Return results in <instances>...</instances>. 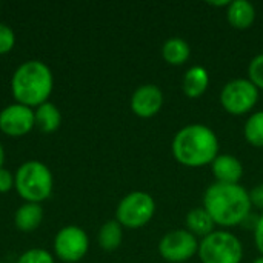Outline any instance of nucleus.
Segmentation results:
<instances>
[{"label":"nucleus","mask_w":263,"mask_h":263,"mask_svg":"<svg viewBox=\"0 0 263 263\" xmlns=\"http://www.w3.org/2000/svg\"><path fill=\"white\" fill-rule=\"evenodd\" d=\"M250 199H251V205L263 213V183L256 185L250 191Z\"/></svg>","instance_id":"24"},{"label":"nucleus","mask_w":263,"mask_h":263,"mask_svg":"<svg viewBox=\"0 0 263 263\" xmlns=\"http://www.w3.org/2000/svg\"><path fill=\"white\" fill-rule=\"evenodd\" d=\"M3 160H5V153H3V148H2V145H0V170H2Z\"/></svg>","instance_id":"28"},{"label":"nucleus","mask_w":263,"mask_h":263,"mask_svg":"<svg viewBox=\"0 0 263 263\" xmlns=\"http://www.w3.org/2000/svg\"><path fill=\"white\" fill-rule=\"evenodd\" d=\"M243 137L251 146L263 148V109L248 116L243 125Z\"/></svg>","instance_id":"20"},{"label":"nucleus","mask_w":263,"mask_h":263,"mask_svg":"<svg viewBox=\"0 0 263 263\" xmlns=\"http://www.w3.org/2000/svg\"><path fill=\"white\" fill-rule=\"evenodd\" d=\"M199 239L185 228H176L165 233L159 240V254L168 263H185L197 256Z\"/></svg>","instance_id":"8"},{"label":"nucleus","mask_w":263,"mask_h":263,"mask_svg":"<svg viewBox=\"0 0 263 263\" xmlns=\"http://www.w3.org/2000/svg\"><path fill=\"white\" fill-rule=\"evenodd\" d=\"M43 219V211L39 203H25L15 213V225L20 231L35 230Z\"/></svg>","instance_id":"17"},{"label":"nucleus","mask_w":263,"mask_h":263,"mask_svg":"<svg viewBox=\"0 0 263 263\" xmlns=\"http://www.w3.org/2000/svg\"><path fill=\"white\" fill-rule=\"evenodd\" d=\"M185 230H188L197 239H203L216 231V223L203 206H196L185 216Z\"/></svg>","instance_id":"15"},{"label":"nucleus","mask_w":263,"mask_h":263,"mask_svg":"<svg viewBox=\"0 0 263 263\" xmlns=\"http://www.w3.org/2000/svg\"><path fill=\"white\" fill-rule=\"evenodd\" d=\"M12 185H14V179H12L11 173L2 168L0 170V193L9 191L12 188Z\"/></svg>","instance_id":"26"},{"label":"nucleus","mask_w":263,"mask_h":263,"mask_svg":"<svg viewBox=\"0 0 263 263\" xmlns=\"http://www.w3.org/2000/svg\"><path fill=\"white\" fill-rule=\"evenodd\" d=\"M208 5L214 6V8H228L230 0H220V2H208Z\"/></svg>","instance_id":"27"},{"label":"nucleus","mask_w":263,"mask_h":263,"mask_svg":"<svg viewBox=\"0 0 263 263\" xmlns=\"http://www.w3.org/2000/svg\"><path fill=\"white\" fill-rule=\"evenodd\" d=\"M165 103L163 91L154 83L140 85L131 96V111L142 119H151L157 116Z\"/></svg>","instance_id":"10"},{"label":"nucleus","mask_w":263,"mask_h":263,"mask_svg":"<svg viewBox=\"0 0 263 263\" xmlns=\"http://www.w3.org/2000/svg\"><path fill=\"white\" fill-rule=\"evenodd\" d=\"M260 91L248 77H239L227 82L219 94L222 108L231 116L250 114L259 102Z\"/></svg>","instance_id":"6"},{"label":"nucleus","mask_w":263,"mask_h":263,"mask_svg":"<svg viewBox=\"0 0 263 263\" xmlns=\"http://www.w3.org/2000/svg\"><path fill=\"white\" fill-rule=\"evenodd\" d=\"M197 257L200 263H242L243 243L228 230H216L200 239Z\"/></svg>","instance_id":"4"},{"label":"nucleus","mask_w":263,"mask_h":263,"mask_svg":"<svg viewBox=\"0 0 263 263\" xmlns=\"http://www.w3.org/2000/svg\"><path fill=\"white\" fill-rule=\"evenodd\" d=\"M17 263H54V260L51 254L45 250H29L23 256H20Z\"/></svg>","instance_id":"22"},{"label":"nucleus","mask_w":263,"mask_h":263,"mask_svg":"<svg viewBox=\"0 0 263 263\" xmlns=\"http://www.w3.org/2000/svg\"><path fill=\"white\" fill-rule=\"evenodd\" d=\"M122 225L117 220H108L99 231V243L105 251H114L120 247L123 239Z\"/></svg>","instance_id":"19"},{"label":"nucleus","mask_w":263,"mask_h":263,"mask_svg":"<svg viewBox=\"0 0 263 263\" xmlns=\"http://www.w3.org/2000/svg\"><path fill=\"white\" fill-rule=\"evenodd\" d=\"M213 217L216 227L222 230L234 228L245 222L251 213L250 191L240 183H219L213 182L203 193V205Z\"/></svg>","instance_id":"1"},{"label":"nucleus","mask_w":263,"mask_h":263,"mask_svg":"<svg viewBox=\"0 0 263 263\" xmlns=\"http://www.w3.org/2000/svg\"><path fill=\"white\" fill-rule=\"evenodd\" d=\"M15 188L28 203H39L51 196L52 176L46 165L31 160L23 163L15 174Z\"/></svg>","instance_id":"5"},{"label":"nucleus","mask_w":263,"mask_h":263,"mask_svg":"<svg viewBox=\"0 0 263 263\" xmlns=\"http://www.w3.org/2000/svg\"><path fill=\"white\" fill-rule=\"evenodd\" d=\"M210 166L214 182L219 183L236 185L240 183L243 177V165L239 160V157L233 154H219Z\"/></svg>","instance_id":"12"},{"label":"nucleus","mask_w":263,"mask_h":263,"mask_svg":"<svg viewBox=\"0 0 263 263\" xmlns=\"http://www.w3.org/2000/svg\"><path fill=\"white\" fill-rule=\"evenodd\" d=\"M35 123V114L29 106L15 103L6 106L0 112V129L12 137L23 136L32 129Z\"/></svg>","instance_id":"11"},{"label":"nucleus","mask_w":263,"mask_h":263,"mask_svg":"<svg viewBox=\"0 0 263 263\" xmlns=\"http://www.w3.org/2000/svg\"><path fill=\"white\" fill-rule=\"evenodd\" d=\"M219 137L213 128L203 123H190L180 128L171 140L174 160L186 168L211 165L219 156Z\"/></svg>","instance_id":"2"},{"label":"nucleus","mask_w":263,"mask_h":263,"mask_svg":"<svg viewBox=\"0 0 263 263\" xmlns=\"http://www.w3.org/2000/svg\"><path fill=\"white\" fill-rule=\"evenodd\" d=\"M162 57L168 65L182 66L191 57V46L182 37H170L162 45Z\"/></svg>","instance_id":"16"},{"label":"nucleus","mask_w":263,"mask_h":263,"mask_svg":"<svg viewBox=\"0 0 263 263\" xmlns=\"http://www.w3.org/2000/svg\"><path fill=\"white\" fill-rule=\"evenodd\" d=\"M11 88L15 100L20 105L40 106L46 102L52 91L51 69L39 60L25 62L14 72Z\"/></svg>","instance_id":"3"},{"label":"nucleus","mask_w":263,"mask_h":263,"mask_svg":"<svg viewBox=\"0 0 263 263\" xmlns=\"http://www.w3.org/2000/svg\"><path fill=\"white\" fill-rule=\"evenodd\" d=\"M0 263H3V262H0Z\"/></svg>","instance_id":"30"},{"label":"nucleus","mask_w":263,"mask_h":263,"mask_svg":"<svg viewBox=\"0 0 263 263\" xmlns=\"http://www.w3.org/2000/svg\"><path fill=\"white\" fill-rule=\"evenodd\" d=\"M210 86V72L200 65H194L186 69L182 79V91L188 99L202 97Z\"/></svg>","instance_id":"13"},{"label":"nucleus","mask_w":263,"mask_h":263,"mask_svg":"<svg viewBox=\"0 0 263 263\" xmlns=\"http://www.w3.org/2000/svg\"><path fill=\"white\" fill-rule=\"evenodd\" d=\"M34 114H35V123L43 133H54L60 126V120H62L60 112L57 106L49 102L42 103Z\"/></svg>","instance_id":"18"},{"label":"nucleus","mask_w":263,"mask_h":263,"mask_svg":"<svg viewBox=\"0 0 263 263\" xmlns=\"http://www.w3.org/2000/svg\"><path fill=\"white\" fill-rule=\"evenodd\" d=\"M253 263H263V256H259V257H256Z\"/></svg>","instance_id":"29"},{"label":"nucleus","mask_w":263,"mask_h":263,"mask_svg":"<svg viewBox=\"0 0 263 263\" xmlns=\"http://www.w3.org/2000/svg\"><path fill=\"white\" fill-rule=\"evenodd\" d=\"M14 42H15V37H14L12 29L0 23V54L9 52L14 46Z\"/></svg>","instance_id":"23"},{"label":"nucleus","mask_w":263,"mask_h":263,"mask_svg":"<svg viewBox=\"0 0 263 263\" xmlns=\"http://www.w3.org/2000/svg\"><path fill=\"white\" fill-rule=\"evenodd\" d=\"M247 72H248V80H251L259 91H263V52L251 59Z\"/></svg>","instance_id":"21"},{"label":"nucleus","mask_w":263,"mask_h":263,"mask_svg":"<svg viewBox=\"0 0 263 263\" xmlns=\"http://www.w3.org/2000/svg\"><path fill=\"white\" fill-rule=\"evenodd\" d=\"M227 20L236 29H248L256 20V6L248 0H233L227 8Z\"/></svg>","instance_id":"14"},{"label":"nucleus","mask_w":263,"mask_h":263,"mask_svg":"<svg viewBox=\"0 0 263 263\" xmlns=\"http://www.w3.org/2000/svg\"><path fill=\"white\" fill-rule=\"evenodd\" d=\"M88 236L79 227H66L59 231L54 240L57 256L63 262H79L88 251Z\"/></svg>","instance_id":"9"},{"label":"nucleus","mask_w":263,"mask_h":263,"mask_svg":"<svg viewBox=\"0 0 263 263\" xmlns=\"http://www.w3.org/2000/svg\"><path fill=\"white\" fill-rule=\"evenodd\" d=\"M154 214V197L145 191H133L120 200L116 210V220L125 228L137 230L148 225L153 220Z\"/></svg>","instance_id":"7"},{"label":"nucleus","mask_w":263,"mask_h":263,"mask_svg":"<svg viewBox=\"0 0 263 263\" xmlns=\"http://www.w3.org/2000/svg\"><path fill=\"white\" fill-rule=\"evenodd\" d=\"M254 245L257 251L260 253V256H263V213L257 219L256 227H254Z\"/></svg>","instance_id":"25"}]
</instances>
